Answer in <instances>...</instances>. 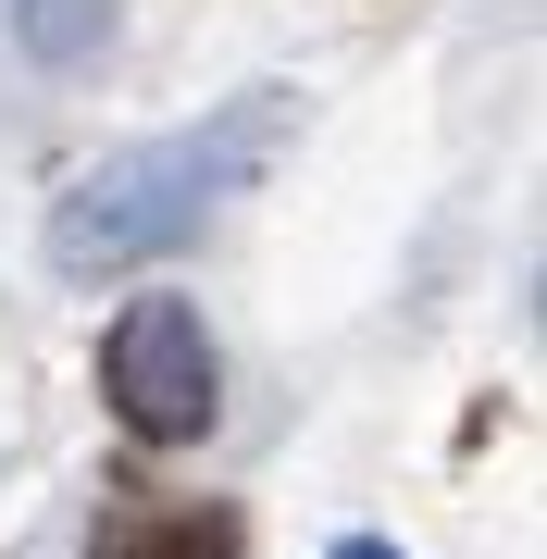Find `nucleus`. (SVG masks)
I'll list each match as a JSON object with an SVG mask.
<instances>
[{
	"label": "nucleus",
	"mask_w": 547,
	"mask_h": 559,
	"mask_svg": "<svg viewBox=\"0 0 547 559\" xmlns=\"http://www.w3.org/2000/svg\"><path fill=\"white\" fill-rule=\"evenodd\" d=\"M286 124H299V100H286V87H237V100L200 112V124H163V138H138V150H100V162H87V175L50 200L38 261H50L62 286H112V274L175 261V249H187V237H200V224L274 162Z\"/></svg>",
	"instance_id": "f257e3e1"
},
{
	"label": "nucleus",
	"mask_w": 547,
	"mask_h": 559,
	"mask_svg": "<svg viewBox=\"0 0 547 559\" xmlns=\"http://www.w3.org/2000/svg\"><path fill=\"white\" fill-rule=\"evenodd\" d=\"M100 399L138 448H200L224 423V348H212L200 299H175V286L124 299L112 336H100Z\"/></svg>",
	"instance_id": "f03ea898"
},
{
	"label": "nucleus",
	"mask_w": 547,
	"mask_h": 559,
	"mask_svg": "<svg viewBox=\"0 0 547 559\" xmlns=\"http://www.w3.org/2000/svg\"><path fill=\"white\" fill-rule=\"evenodd\" d=\"M100 38H112V0H13V50L50 62V75L100 62Z\"/></svg>",
	"instance_id": "7ed1b4c3"
},
{
	"label": "nucleus",
	"mask_w": 547,
	"mask_h": 559,
	"mask_svg": "<svg viewBox=\"0 0 547 559\" xmlns=\"http://www.w3.org/2000/svg\"><path fill=\"white\" fill-rule=\"evenodd\" d=\"M100 559H237V522L224 510H163V522H112Z\"/></svg>",
	"instance_id": "20e7f679"
},
{
	"label": "nucleus",
	"mask_w": 547,
	"mask_h": 559,
	"mask_svg": "<svg viewBox=\"0 0 547 559\" xmlns=\"http://www.w3.org/2000/svg\"><path fill=\"white\" fill-rule=\"evenodd\" d=\"M336 559H411V547H385V535H336Z\"/></svg>",
	"instance_id": "39448f33"
}]
</instances>
